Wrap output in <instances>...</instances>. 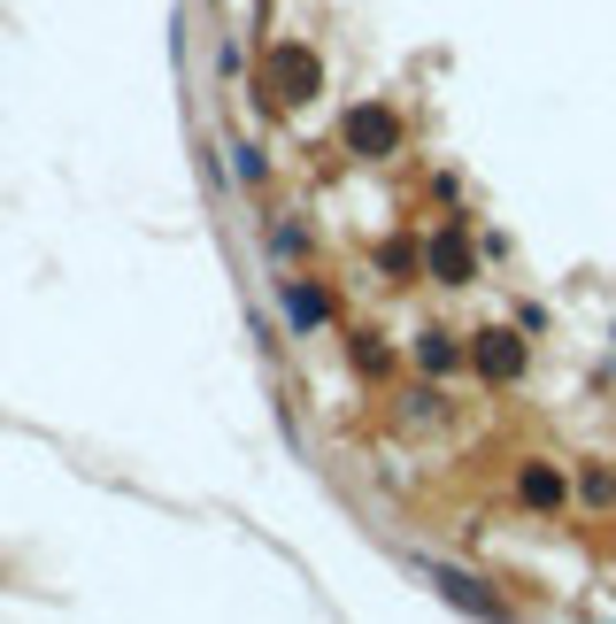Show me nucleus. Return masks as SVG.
Here are the masks:
<instances>
[{
	"mask_svg": "<svg viewBox=\"0 0 616 624\" xmlns=\"http://www.w3.org/2000/svg\"><path fill=\"white\" fill-rule=\"evenodd\" d=\"M555 493H563V485H555L547 470H524V501H555Z\"/></svg>",
	"mask_w": 616,
	"mask_h": 624,
	"instance_id": "f257e3e1",
	"label": "nucleus"
}]
</instances>
